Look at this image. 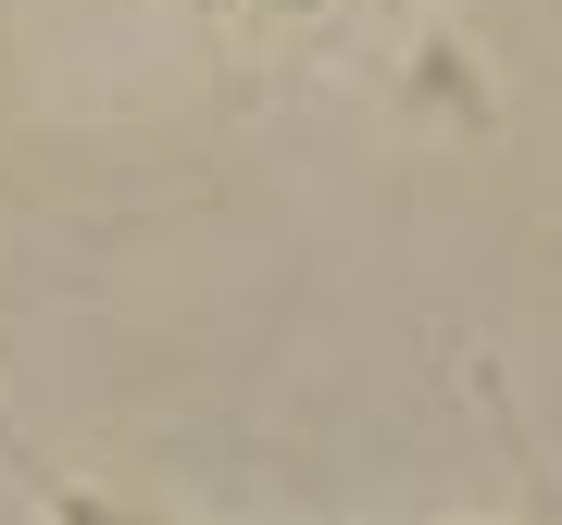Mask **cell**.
<instances>
[{"label": "cell", "mask_w": 562, "mask_h": 525, "mask_svg": "<svg viewBox=\"0 0 562 525\" xmlns=\"http://www.w3.org/2000/svg\"><path fill=\"white\" fill-rule=\"evenodd\" d=\"M276 13H325V0H276Z\"/></svg>", "instance_id": "obj_1"}, {"label": "cell", "mask_w": 562, "mask_h": 525, "mask_svg": "<svg viewBox=\"0 0 562 525\" xmlns=\"http://www.w3.org/2000/svg\"><path fill=\"white\" fill-rule=\"evenodd\" d=\"M0 450H13V463H25V438H13V425H0Z\"/></svg>", "instance_id": "obj_2"}]
</instances>
